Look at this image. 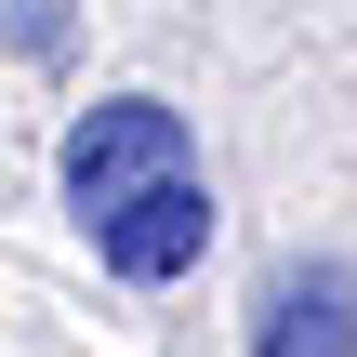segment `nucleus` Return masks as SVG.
I'll return each instance as SVG.
<instances>
[{"label":"nucleus","instance_id":"obj_1","mask_svg":"<svg viewBox=\"0 0 357 357\" xmlns=\"http://www.w3.org/2000/svg\"><path fill=\"white\" fill-rule=\"evenodd\" d=\"M146 172H185V106H159V93H106V106H79V132H66V212L93 225V212L132 199Z\"/></svg>","mask_w":357,"mask_h":357},{"label":"nucleus","instance_id":"obj_2","mask_svg":"<svg viewBox=\"0 0 357 357\" xmlns=\"http://www.w3.org/2000/svg\"><path fill=\"white\" fill-rule=\"evenodd\" d=\"M93 252H106V278H132V291L185 278V265L212 252V199H199V172H146L132 199H106V212H93Z\"/></svg>","mask_w":357,"mask_h":357},{"label":"nucleus","instance_id":"obj_3","mask_svg":"<svg viewBox=\"0 0 357 357\" xmlns=\"http://www.w3.org/2000/svg\"><path fill=\"white\" fill-rule=\"evenodd\" d=\"M252 357H357V278L344 265H291L252 305Z\"/></svg>","mask_w":357,"mask_h":357},{"label":"nucleus","instance_id":"obj_4","mask_svg":"<svg viewBox=\"0 0 357 357\" xmlns=\"http://www.w3.org/2000/svg\"><path fill=\"white\" fill-rule=\"evenodd\" d=\"M13 53L53 66V53H66V0H13Z\"/></svg>","mask_w":357,"mask_h":357}]
</instances>
